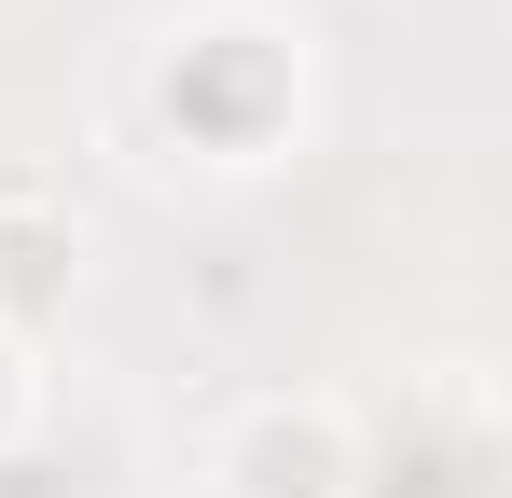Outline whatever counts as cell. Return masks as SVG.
<instances>
[{"label":"cell","mask_w":512,"mask_h":498,"mask_svg":"<svg viewBox=\"0 0 512 498\" xmlns=\"http://www.w3.org/2000/svg\"><path fill=\"white\" fill-rule=\"evenodd\" d=\"M208 485L222 498H360V429L319 388H277V402H236L222 443H208Z\"/></svg>","instance_id":"obj_2"},{"label":"cell","mask_w":512,"mask_h":498,"mask_svg":"<svg viewBox=\"0 0 512 498\" xmlns=\"http://www.w3.org/2000/svg\"><path fill=\"white\" fill-rule=\"evenodd\" d=\"M84 305V208L56 180H0V332H42Z\"/></svg>","instance_id":"obj_3"},{"label":"cell","mask_w":512,"mask_h":498,"mask_svg":"<svg viewBox=\"0 0 512 498\" xmlns=\"http://www.w3.org/2000/svg\"><path fill=\"white\" fill-rule=\"evenodd\" d=\"M153 125L194 166H277L305 125V42L277 14H194L153 42Z\"/></svg>","instance_id":"obj_1"},{"label":"cell","mask_w":512,"mask_h":498,"mask_svg":"<svg viewBox=\"0 0 512 498\" xmlns=\"http://www.w3.org/2000/svg\"><path fill=\"white\" fill-rule=\"evenodd\" d=\"M42 402H56V374H42V346H28V332H0V457H14V443L42 429Z\"/></svg>","instance_id":"obj_4"}]
</instances>
